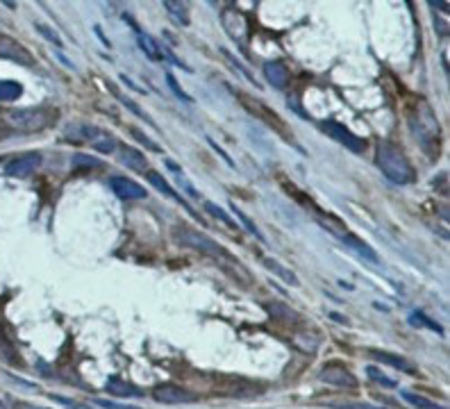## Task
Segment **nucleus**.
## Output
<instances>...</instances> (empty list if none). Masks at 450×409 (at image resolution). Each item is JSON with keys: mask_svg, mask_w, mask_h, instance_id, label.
Masks as SVG:
<instances>
[{"mask_svg": "<svg viewBox=\"0 0 450 409\" xmlns=\"http://www.w3.org/2000/svg\"><path fill=\"white\" fill-rule=\"evenodd\" d=\"M146 178H148V182L155 187L159 194H164V196H168V198H173V200H180V196H178V191H175L171 184H168L162 175H159L157 171H146Z\"/></svg>", "mask_w": 450, "mask_h": 409, "instance_id": "obj_23", "label": "nucleus"}, {"mask_svg": "<svg viewBox=\"0 0 450 409\" xmlns=\"http://www.w3.org/2000/svg\"><path fill=\"white\" fill-rule=\"evenodd\" d=\"M230 210H232V214H235V216H237V219L241 221V226H244L246 230H251V235H255L257 239H260V242H264V237L260 235V230H257V226H255V223H253L251 219H248V216H246L244 212H241V210H237V207H235V205H232V207H230Z\"/></svg>", "mask_w": 450, "mask_h": 409, "instance_id": "obj_32", "label": "nucleus"}, {"mask_svg": "<svg viewBox=\"0 0 450 409\" xmlns=\"http://www.w3.org/2000/svg\"><path fill=\"white\" fill-rule=\"evenodd\" d=\"M330 316H332L334 320H341V323H345V318H343V316H339V314H330Z\"/></svg>", "mask_w": 450, "mask_h": 409, "instance_id": "obj_43", "label": "nucleus"}, {"mask_svg": "<svg viewBox=\"0 0 450 409\" xmlns=\"http://www.w3.org/2000/svg\"><path fill=\"white\" fill-rule=\"evenodd\" d=\"M368 355H371L375 362H382V364H387V366H393V368H398V371H403V373H416V366L409 362V359L400 357V355H393V352L368 350Z\"/></svg>", "mask_w": 450, "mask_h": 409, "instance_id": "obj_16", "label": "nucleus"}, {"mask_svg": "<svg viewBox=\"0 0 450 409\" xmlns=\"http://www.w3.org/2000/svg\"><path fill=\"white\" fill-rule=\"evenodd\" d=\"M42 152L30 150V152H21V155L12 157L10 162L5 164V173L12 175V178H28L30 173H35L39 166H42Z\"/></svg>", "mask_w": 450, "mask_h": 409, "instance_id": "obj_8", "label": "nucleus"}, {"mask_svg": "<svg viewBox=\"0 0 450 409\" xmlns=\"http://www.w3.org/2000/svg\"><path fill=\"white\" fill-rule=\"evenodd\" d=\"M366 375L371 378L373 382H377V384H382V387H387V389H393V387H398V382L396 380H391V378H387L380 368H375V366H368L366 368Z\"/></svg>", "mask_w": 450, "mask_h": 409, "instance_id": "obj_31", "label": "nucleus"}, {"mask_svg": "<svg viewBox=\"0 0 450 409\" xmlns=\"http://www.w3.org/2000/svg\"><path fill=\"white\" fill-rule=\"evenodd\" d=\"M166 82H168V87H171V89H173V93L178 96L180 100H184V102H191V96H189V93H184V89H182V87H180V82H178V80L173 78V73H166Z\"/></svg>", "mask_w": 450, "mask_h": 409, "instance_id": "obj_35", "label": "nucleus"}, {"mask_svg": "<svg viewBox=\"0 0 450 409\" xmlns=\"http://www.w3.org/2000/svg\"><path fill=\"white\" fill-rule=\"evenodd\" d=\"M264 309L269 311V316L273 320H278V323H282V325H303L300 314H296L291 307H287L282 302H267Z\"/></svg>", "mask_w": 450, "mask_h": 409, "instance_id": "obj_14", "label": "nucleus"}, {"mask_svg": "<svg viewBox=\"0 0 450 409\" xmlns=\"http://www.w3.org/2000/svg\"><path fill=\"white\" fill-rule=\"evenodd\" d=\"M136 44H139L141 51L146 53L148 60H152V62L164 60V53H162V48H159V44L148 35V32H143V30H139V28H136Z\"/></svg>", "mask_w": 450, "mask_h": 409, "instance_id": "obj_20", "label": "nucleus"}, {"mask_svg": "<svg viewBox=\"0 0 450 409\" xmlns=\"http://www.w3.org/2000/svg\"><path fill=\"white\" fill-rule=\"evenodd\" d=\"M173 239L180 246L191 248V251H196V253L210 255V257H225L223 246H219L214 239H210L207 235H203V232H198V230L189 228V226H175L173 228Z\"/></svg>", "mask_w": 450, "mask_h": 409, "instance_id": "obj_4", "label": "nucleus"}, {"mask_svg": "<svg viewBox=\"0 0 450 409\" xmlns=\"http://www.w3.org/2000/svg\"><path fill=\"white\" fill-rule=\"evenodd\" d=\"M164 10L171 14V19H175L180 23V26H189L191 19H189V7L187 3H180V0H168V3H164Z\"/></svg>", "mask_w": 450, "mask_h": 409, "instance_id": "obj_22", "label": "nucleus"}, {"mask_svg": "<svg viewBox=\"0 0 450 409\" xmlns=\"http://www.w3.org/2000/svg\"><path fill=\"white\" fill-rule=\"evenodd\" d=\"M96 405H100V407H105V409H139V407H134V405H125V403H109V400H93Z\"/></svg>", "mask_w": 450, "mask_h": 409, "instance_id": "obj_40", "label": "nucleus"}, {"mask_svg": "<svg viewBox=\"0 0 450 409\" xmlns=\"http://www.w3.org/2000/svg\"><path fill=\"white\" fill-rule=\"evenodd\" d=\"M118 100H120V102H123V105H127V109H130V111H132V114H136V116H139V118H143V121H148V123H150V118H148L146 114H143V111H141L139 107H136V105H134V102H132V100H127V98H125V96H118Z\"/></svg>", "mask_w": 450, "mask_h": 409, "instance_id": "obj_39", "label": "nucleus"}, {"mask_svg": "<svg viewBox=\"0 0 450 409\" xmlns=\"http://www.w3.org/2000/svg\"><path fill=\"white\" fill-rule=\"evenodd\" d=\"M341 242H343L345 246H350L352 251H355V253L359 255V257H364L366 262H371V264H380V257H377V255H375L373 248L368 246V244L364 242V239H359V237L352 235V232H348V235H345V237L341 239Z\"/></svg>", "mask_w": 450, "mask_h": 409, "instance_id": "obj_19", "label": "nucleus"}, {"mask_svg": "<svg viewBox=\"0 0 450 409\" xmlns=\"http://www.w3.org/2000/svg\"><path fill=\"white\" fill-rule=\"evenodd\" d=\"M0 60H10L14 64H21V66H32L35 64L28 48L7 35H0Z\"/></svg>", "mask_w": 450, "mask_h": 409, "instance_id": "obj_10", "label": "nucleus"}, {"mask_svg": "<svg viewBox=\"0 0 450 409\" xmlns=\"http://www.w3.org/2000/svg\"><path fill=\"white\" fill-rule=\"evenodd\" d=\"M105 391L116 398H132V396H143V391L136 387V384L120 380V378H109L105 384Z\"/></svg>", "mask_w": 450, "mask_h": 409, "instance_id": "obj_17", "label": "nucleus"}, {"mask_svg": "<svg viewBox=\"0 0 450 409\" xmlns=\"http://www.w3.org/2000/svg\"><path fill=\"white\" fill-rule=\"evenodd\" d=\"M37 30L42 32V35H44V39H48V42H51V44H55V46H57V48H62V46H64L62 37H60L57 32H55L53 28H48L46 23H37Z\"/></svg>", "mask_w": 450, "mask_h": 409, "instance_id": "obj_33", "label": "nucleus"}, {"mask_svg": "<svg viewBox=\"0 0 450 409\" xmlns=\"http://www.w3.org/2000/svg\"><path fill=\"white\" fill-rule=\"evenodd\" d=\"M51 398L55 400V403L64 405L66 409H91L89 405H84V403H73V400H69V398H64V396H57V394H53Z\"/></svg>", "mask_w": 450, "mask_h": 409, "instance_id": "obj_37", "label": "nucleus"}, {"mask_svg": "<svg viewBox=\"0 0 450 409\" xmlns=\"http://www.w3.org/2000/svg\"><path fill=\"white\" fill-rule=\"evenodd\" d=\"M237 98H239L241 105H244V109L248 111V114H253L255 118H260V121L267 123L273 132H278L280 136H287V139L291 141V134H289L285 121L267 105V102L260 100V98H255V96H251V93H244V91H237Z\"/></svg>", "mask_w": 450, "mask_h": 409, "instance_id": "obj_5", "label": "nucleus"}, {"mask_svg": "<svg viewBox=\"0 0 450 409\" xmlns=\"http://www.w3.org/2000/svg\"><path fill=\"white\" fill-rule=\"evenodd\" d=\"M294 341H296V346L303 348V350H307V352H316L318 343H321L318 334H309V332H305V330H303V334H296Z\"/></svg>", "mask_w": 450, "mask_h": 409, "instance_id": "obj_29", "label": "nucleus"}, {"mask_svg": "<svg viewBox=\"0 0 450 409\" xmlns=\"http://www.w3.org/2000/svg\"><path fill=\"white\" fill-rule=\"evenodd\" d=\"M264 75H267V80L273 87H276V89H287L289 69L285 66V62H280V60L267 62V64H264Z\"/></svg>", "mask_w": 450, "mask_h": 409, "instance_id": "obj_15", "label": "nucleus"}, {"mask_svg": "<svg viewBox=\"0 0 450 409\" xmlns=\"http://www.w3.org/2000/svg\"><path fill=\"white\" fill-rule=\"evenodd\" d=\"M166 166H168V171H173L175 175H178V182H180V187H182L184 191H187L189 196H194V198H200V196H198V191H196L194 187H191L189 182H187V178H184V173H182V168H180L178 164H175L173 159H166Z\"/></svg>", "mask_w": 450, "mask_h": 409, "instance_id": "obj_30", "label": "nucleus"}, {"mask_svg": "<svg viewBox=\"0 0 450 409\" xmlns=\"http://www.w3.org/2000/svg\"><path fill=\"white\" fill-rule=\"evenodd\" d=\"M100 132H102L100 127H96L91 123H71L66 125V130H64V136L75 143H93L98 139Z\"/></svg>", "mask_w": 450, "mask_h": 409, "instance_id": "obj_12", "label": "nucleus"}, {"mask_svg": "<svg viewBox=\"0 0 450 409\" xmlns=\"http://www.w3.org/2000/svg\"><path fill=\"white\" fill-rule=\"evenodd\" d=\"M264 266L271 269L278 278H282L287 284H298V280H296L294 273L289 271L287 266H282V264H280V262H276V260H264Z\"/></svg>", "mask_w": 450, "mask_h": 409, "instance_id": "obj_26", "label": "nucleus"}, {"mask_svg": "<svg viewBox=\"0 0 450 409\" xmlns=\"http://www.w3.org/2000/svg\"><path fill=\"white\" fill-rule=\"evenodd\" d=\"M409 130L419 139L421 148L428 155L437 157L441 150V125L437 121L435 111L425 102H419L412 111H409Z\"/></svg>", "mask_w": 450, "mask_h": 409, "instance_id": "obj_2", "label": "nucleus"}, {"mask_svg": "<svg viewBox=\"0 0 450 409\" xmlns=\"http://www.w3.org/2000/svg\"><path fill=\"white\" fill-rule=\"evenodd\" d=\"M0 409H7V407L3 405V400H0Z\"/></svg>", "mask_w": 450, "mask_h": 409, "instance_id": "obj_44", "label": "nucleus"}, {"mask_svg": "<svg viewBox=\"0 0 450 409\" xmlns=\"http://www.w3.org/2000/svg\"><path fill=\"white\" fill-rule=\"evenodd\" d=\"M150 396L155 403H162V405H191L198 400L194 391L178 387V384H157Z\"/></svg>", "mask_w": 450, "mask_h": 409, "instance_id": "obj_7", "label": "nucleus"}, {"mask_svg": "<svg viewBox=\"0 0 450 409\" xmlns=\"http://www.w3.org/2000/svg\"><path fill=\"white\" fill-rule=\"evenodd\" d=\"M375 164L382 175L393 184H412L416 180L414 166L409 164L403 148L391 141H380L375 148Z\"/></svg>", "mask_w": 450, "mask_h": 409, "instance_id": "obj_1", "label": "nucleus"}, {"mask_svg": "<svg viewBox=\"0 0 450 409\" xmlns=\"http://www.w3.org/2000/svg\"><path fill=\"white\" fill-rule=\"evenodd\" d=\"M314 221H316L318 226L323 228V230H327V232H330V235L339 237V239H343L345 235H348V228H345V223L339 219V216H334V214H327V212H316Z\"/></svg>", "mask_w": 450, "mask_h": 409, "instance_id": "obj_18", "label": "nucleus"}, {"mask_svg": "<svg viewBox=\"0 0 450 409\" xmlns=\"http://www.w3.org/2000/svg\"><path fill=\"white\" fill-rule=\"evenodd\" d=\"M321 130H323L330 139H334L336 143H341L343 148H348L352 152H364L366 150V141L357 136L355 132H350L348 127L339 121H323L321 123Z\"/></svg>", "mask_w": 450, "mask_h": 409, "instance_id": "obj_6", "label": "nucleus"}, {"mask_svg": "<svg viewBox=\"0 0 450 409\" xmlns=\"http://www.w3.org/2000/svg\"><path fill=\"white\" fill-rule=\"evenodd\" d=\"M409 323L416 325V327H428V330H435V332H444V327H441L437 320H432L423 314V311H414V314H409Z\"/></svg>", "mask_w": 450, "mask_h": 409, "instance_id": "obj_28", "label": "nucleus"}, {"mask_svg": "<svg viewBox=\"0 0 450 409\" xmlns=\"http://www.w3.org/2000/svg\"><path fill=\"white\" fill-rule=\"evenodd\" d=\"M57 111L48 107H23L3 111V123L16 132H42L57 123Z\"/></svg>", "mask_w": 450, "mask_h": 409, "instance_id": "obj_3", "label": "nucleus"}, {"mask_svg": "<svg viewBox=\"0 0 450 409\" xmlns=\"http://www.w3.org/2000/svg\"><path fill=\"white\" fill-rule=\"evenodd\" d=\"M203 207H205V212H207V214H212L214 219H219V221L223 223V226H228V228H237V221L232 219V216H230L228 212H225L223 207H219L216 203H205Z\"/></svg>", "mask_w": 450, "mask_h": 409, "instance_id": "obj_27", "label": "nucleus"}, {"mask_svg": "<svg viewBox=\"0 0 450 409\" xmlns=\"http://www.w3.org/2000/svg\"><path fill=\"white\" fill-rule=\"evenodd\" d=\"M327 407H334V409H380L375 405H364V403H327Z\"/></svg>", "mask_w": 450, "mask_h": 409, "instance_id": "obj_38", "label": "nucleus"}, {"mask_svg": "<svg viewBox=\"0 0 450 409\" xmlns=\"http://www.w3.org/2000/svg\"><path fill=\"white\" fill-rule=\"evenodd\" d=\"M318 380L336 389H357V378L341 364H325L321 368Z\"/></svg>", "mask_w": 450, "mask_h": 409, "instance_id": "obj_9", "label": "nucleus"}, {"mask_svg": "<svg viewBox=\"0 0 450 409\" xmlns=\"http://www.w3.org/2000/svg\"><path fill=\"white\" fill-rule=\"evenodd\" d=\"M130 134H132V136H134V139H136V141H139V143H143V146H146L148 150H155V152H159V150H162V148H159V146H157V143H155V141H152V139H148V136H146V134H143L141 130H136V127H130Z\"/></svg>", "mask_w": 450, "mask_h": 409, "instance_id": "obj_36", "label": "nucleus"}, {"mask_svg": "<svg viewBox=\"0 0 450 409\" xmlns=\"http://www.w3.org/2000/svg\"><path fill=\"white\" fill-rule=\"evenodd\" d=\"M116 155L120 159V164L127 166V168H132V171H146V168H148L146 155H143V152H139L136 148H132V146H123V143H118Z\"/></svg>", "mask_w": 450, "mask_h": 409, "instance_id": "obj_13", "label": "nucleus"}, {"mask_svg": "<svg viewBox=\"0 0 450 409\" xmlns=\"http://www.w3.org/2000/svg\"><path fill=\"white\" fill-rule=\"evenodd\" d=\"M14 409H46V407H39V405H30V403H16Z\"/></svg>", "mask_w": 450, "mask_h": 409, "instance_id": "obj_41", "label": "nucleus"}, {"mask_svg": "<svg viewBox=\"0 0 450 409\" xmlns=\"http://www.w3.org/2000/svg\"><path fill=\"white\" fill-rule=\"evenodd\" d=\"M91 146L98 150V152H102V155H109V152H116V148H118V139L114 134H109L107 130H102L100 134H98V139H96Z\"/></svg>", "mask_w": 450, "mask_h": 409, "instance_id": "obj_24", "label": "nucleus"}, {"mask_svg": "<svg viewBox=\"0 0 450 409\" xmlns=\"http://www.w3.org/2000/svg\"><path fill=\"white\" fill-rule=\"evenodd\" d=\"M403 400H405L407 405L416 407V409H446L444 405L435 403V400L423 398V396H419V394H412V391H403Z\"/></svg>", "mask_w": 450, "mask_h": 409, "instance_id": "obj_25", "label": "nucleus"}, {"mask_svg": "<svg viewBox=\"0 0 450 409\" xmlns=\"http://www.w3.org/2000/svg\"><path fill=\"white\" fill-rule=\"evenodd\" d=\"M23 96V84L16 80H0V102H14Z\"/></svg>", "mask_w": 450, "mask_h": 409, "instance_id": "obj_21", "label": "nucleus"}, {"mask_svg": "<svg viewBox=\"0 0 450 409\" xmlns=\"http://www.w3.org/2000/svg\"><path fill=\"white\" fill-rule=\"evenodd\" d=\"M109 187L120 200H143L148 196V191L143 189L141 184H136V182L127 180V178H111Z\"/></svg>", "mask_w": 450, "mask_h": 409, "instance_id": "obj_11", "label": "nucleus"}, {"mask_svg": "<svg viewBox=\"0 0 450 409\" xmlns=\"http://www.w3.org/2000/svg\"><path fill=\"white\" fill-rule=\"evenodd\" d=\"M432 7H435V10H441V12H448V5L446 3H430Z\"/></svg>", "mask_w": 450, "mask_h": 409, "instance_id": "obj_42", "label": "nucleus"}, {"mask_svg": "<svg viewBox=\"0 0 450 409\" xmlns=\"http://www.w3.org/2000/svg\"><path fill=\"white\" fill-rule=\"evenodd\" d=\"M73 166L75 168H100V162H96L93 157L82 155V152H75L73 155Z\"/></svg>", "mask_w": 450, "mask_h": 409, "instance_id": "obj_34", "label": "nucleus"}]
</instances>
